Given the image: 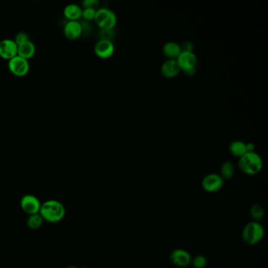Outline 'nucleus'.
<instances>
[{"label": "nucleus", "instance_id": "5", "mask_svg": "<svg viewBox=\"0 0 268 268\" xmlns=\"http://www.w3.org/2000/svg\"><path fill=\"white\" fill-rule=\"evenodd\" d=\"M176 60L179 63L181 71H183L187 76L195 75L198 64V59L195 53L182 51Z\"/></svg>", "mask_w": 268, "mask_h": 268}, {"label": "nucleus", "instance_id": "22", "mask_svg": "<svg viewBox=\"0 0 268 268\" xmlns=\"http://www.w3.org/2000/svg\"><path fill=\"white\" fill-rule=\"evenodd\" d=\"M96 9L93 8L84 7V10H82L81 17L87 20V21H91L94 20L96 13Z\"/></svg>", "mask_w": 268, "mask_h": 268}, {"label": "nucleus", "instance_id": "10", "mask_svg": "<svg viewBox=\"0 0 268 268\" xmlns=\"http://www.w3.org/2000/svg\"><path fill=\"white\" fill-rule=\"evenodd\" d=\"M95 53L100 59H109L114 53V45L112 41L100 39L95 45Z\"/></svg>", "mask_w": 268, "mask_h": 268}, {"label": "nucleus", "instance_id": "27", "mask_svg": "<svg viewBox=\"0 0 268 268\" xmlns=\"http://www.w3.org/2000/svg\"><path fill=\"white\" fill-rule=\"evenodd\" d=\"M246 150L247 153H250V152H255V146L253 143H247L246 144Z\"/></svg>", "mask_w": 268, "mask_h": 268}, {"label": "nucleus", "instance_id": "7", "mask_svg": "<svg viewBox=\"0 0 268 268\" xmlns=\"http://www.w3.org/2000/svg\"><path fill=\"white\" fill-rule=\"evenodd\" d=\"M41 204L42 203L39 199L33 195H24L20 201V206L22 211L27 214L28 216L39 213Z\"/></svg>", "mask_w": 268, "mask_h": 268}, {"label": "nucleus", "instance_id": "6", "mask_svg": "<svg viewBox=\"0 0 268 268\" xmlns=\"http://www.w3.org/2000/svg\"><path fill=\"white\" fill-rule=\"evenodd\" d=\"M8 68L15 76H26L30 71V63L27 59H24L19 55H16L14 58L8 60Z\"/></svg>", "mask_w": 268, "mask_h": 268}, {"label": "nucleus", "instance_id": "11", "mask_svg": "<svg viewBox=\"0 0 268 268\" xmlns=\"http://www.w3.org/2000/svg\"><path fill=\"white\" fill-rule=\"evenodd\" d=\"M170 261L175 266L184 268L191 264V256L187 250L177 249L170 255Z\"/></svg>", "mask_w": 268, "mask_h": 268}, {"label": "nucleus", "instance_id": "8", "mask_svg": "<svg viewBox=\"0 0 268 268\" xmlns=\"http://www.w3.org/2000/svg\"><path fill=\"white\" fill-rule=\"evenodd\" d=\"M224 185V179L218 174H209L202 180V188L208 193H215L220 191Z\"/></svg>", "mask_w": 268, "mask_h": 268}, {"label": "nucleus", "instance_id": "16", "mask_svg": "<svg viewBox=\"0 0 268 268\" xmlns=\"http://www.w3.org/2000/svg\"><path fill=\"white\" fill-rule=\"evenodd\" d=\"M82 9L79 5L70 3L65 6L64 15L68 21H77L81 17Z\"/></svg>", "mask_w": 268, "mask_h": 268}, {"label": "nucleus", "instance_id": "19", "mask_svg": "<svg viewBox=\"0 0 268 268\" xmlns=\"http://www.w3.org/2000/svg\"><path fill=\"white\" fill-rule=\"evenodd\" d=\"M234 174V166L233 163L231 162H224L220 168V175L222 179L224 180L231 179L233 177Z\"/></svg>", "mask_w": 268, "mask_h": 268}, {"label": "nucleus", "instance_id": "23", "mask_svg": "<svg viewBox=\"0 0 268 268\" xmlns=\"http://www.w3.org/2000/svg\"><path fill=\"white\" fill-rule=\"evenodd\" d=\"M30 36L28 35L27 33H26V32H19V33L16 34L14 40L18 45L20 43L26 42V41L30 40Z\"/></svg>", "mask_w": 268, "mask_h": 268}, {"label": "nucleus", "instance_id": "13", "mask_svg": "<svg viewBox=\"0 0 268 268\" xmlns=\"http://www.w3.org/2000/svg\"><path fill=\"white\" fill-rule=\"evenodd\" d=\"M161 71L165 77L170 79L176 76L181 69L176 59H168L162 64Z\"/></svg>", "mask_w": 268, "mask_h": 268}, {"label": "nucleus", "instance_id": "3", "mask_svg": "<svg viewBox=\"0 0 268 268\" xmlns=\"http://www.w3.org/2000/svg\"><path fill=\"white\" fill-rule=\"evenodd\" d=\"M241 236L247 245H254L262 240L265 236V229L258 222H250L243 229Z\"/></svg>", "mask_w": 268, "mask_h": 268}, {"label": "nucleus", "instance_id": "2", "mask_svg": "<svg viewBox=\"0 0 268 268\" xmlns=\"http://www.w3.org/2000/svg\"><path fill=\"white\" fill-rule=\"evenodd\" d=\"M262 158L256 152H250L239 158V169L245 175H257L262 170Z\"/></svg>", "mask_w": 268, "mask_h": 268}, {"label": "nucleus", "instance_id": "12", "mask_svg": "<svg viewBox=\"0 0 268 268\" xmlns=\"http://www.w3.org/2000/svg\"><path fill=\"white\" fill-rule=\"evenodd\" d=\"M65 35L68 39L74 40L81 35L83 34V28L81 22L79 21H68L64 26Z\"/></svg>", "mask_w": 268, "mask_h": 268}, {"label": "nucleus", "instance_id": "18", "mask_svg": "<svg viewBox=\"0 0 268 268\" xmlns=\"http://www.w3.org/2000/svg\"><path fill=\"white\" fill-rule=\"evenodd\" d=\"M43 222H44V220L40 216V214L36 213L28 216L26 224H27L28 228L34 231V230L39 229L41 226L43 225Z\"/></svg>", "mask_w": 268, "mask_h": 268}, {"label": "nucleus", "instance_id": "17", "mask_svg": "<svg viewBox=\"0 0 268 268\" xmlns=\"http://www.w3.org/2000/svg\"><path fill=\"white\" fill-rule=\"evenodd\" d=\"M229 151L232 155L240 158L247 153L246 143L241 141H234L230 144Z\"/></svg>", "mask_w": 268, "mask_h": 268}, {"label": "nucleus", "instance_id": "28", "mask_svg": "<svg viewBox=\"0 0 268 268\" xmlns=\"http://www.w3.org/2000/svg\"><path fill=\"white\" fill-rule=\"evenodd\" d=\"M76 268V267H68V268Z\"/></svg>", "mask_w": 268, "mask_h": 268}, {"label": "nucleus", "instance_id": "1", "mask_svg": "<svg viewBox=\"0 0 268 268\" xmlns=\"http://www.w3.org/2000/svg\"><path fill=\"white\" fill-rule=\"evenodd\" d=\"M66 212V208L62 202L57 200H48L41 204L39 213L44 221L55 224L64 219Z\"/></svg>", "mask_w": 268, "mask_h": 268}, {"label": "nucleus", "instance_id": "26", "mask_svg": "<svg viewBox=\"0 0 268 268\" xmlns=\"http://www.w3.org/2000/svg\"><path fill=\"white\" fill-rule=\"evenodd\" d=\"M182 51H186V52H193L194 50V43L191 41H186L183 43L182 46H180Z\"/></svg>", "mask_w": 268, "mask_h": 268}, {"label": "nucleus", "instance_id": "24", "mask_svg": "<svg viewBox=\"0 0 268 268\" xmlns=\"http://www.w3.org/2000/svg\"><path fill=\"white\" fill-rule=\"evenodd\" d=\"M113 35H114V33H113V30H101V33H100V36H101V39H106V40L111 41Z\"/></svg>", "mask_w": 268, "mask_h": 268}, {"label": "nucleus", "instance_id": "20", "mask_svg": "<svg viewBox=\"0 0 268 268\" xmlns=\"http://www.w3.org/2000/svg\"><path fill=\"white\" fill-rule=\"evenodd\" d=\"M250 215L255 222L260 221L265 216V209L261 204H253L250 208Z\"/></svg>", "mask_w": 268, "mask_h": 268}, {"label": "nucleus", "instance_id": "15", "mask_svg": "<svg viewBox=\"0 0 268 268\" xmlns=\"http://www.w3.org/2000/svg\"><path fill=\"white\" fill-rule=\"evenodd\" d=\"M182 52L180 45L175 42H168L164 45V55L168 59H177Z\"/></svg>", "mask_w": 268, "mask_h": 268}, {"label": "nucleus", "instance_id": "14", "mask_svg": "<svg viewBox=\"0 0 268 268\" xmlns=\"http://www.w3.org/2000/svg\"><path fill=\"white\" fill-rule=\"evenodd\" d=\"M35 53V44L30 39L18 45V55L24 59L29 60L34 56Z\"/></svg>", "mask_w": 268, "mask_h": 268}, {"label": "nucleus", "instance_id": "25", "mask_svg": "<svg viewBox=\"0 0 268 268\" xmlns=\"http://www.w3.org/2000/svg\"><path fill=\"white\" fill-rule=\"evenodd\" d=\"M83 5L84 7L93 8L97 10V8L100 6V2L98 0H84Z\"/></svg>", "mask_w": 268, "mask_h": 268}, {"label": "nucleus", "instance_id": "21", "mask_svg": "<svg viewBox=\"0 0 268 268\" xmlns=\"http://www.w3.org/2000/svg\"><path fill=\"white\" fill-rule=\"evenodd\" d=\"M191 263L195 268H204L207 266V259L203 256H197Z\"/></svg>", "mask_w": 268, "mask_h": 268}, {"label": "nucleus", "instance_id": "9", "mask_svg": "<svg viewBox=\"0 0 268 268\" xmlns=\"http://www.w3.org/2000/svg\"><path fill=\"white\" fill-rule=\"evenodd\" d=\"M18 55V44L14 39L6 38L0 41V57L2 59L10 60Z\"/></svg>", "mask_w": 268, "mask_h": 268}, {"label": "nucleus", "instance_id": "4", "mask_svg": "<svg viewBox=\"0 0 268 268\" xmlns=\"http://www.w3.org/2000/svg\"><path fill=\"white\" fill-rule=\"evenodd\" d=\"M95 22L101 30H112L117 25V15L109 8L101 7L96 10Z\"/></svg>", "mask_w": 268, "mask_h": 268}]
</instances>
